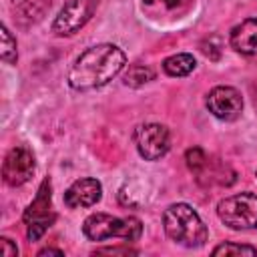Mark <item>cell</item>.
I'll list each match as a JSON object with an SVG mask.
<instances>
[{"instance_id": "6da1fadb", "label": "cell", "mask_w": 257, "mask_h": 257, "mask_svg": "<svg viewBox=\"0 0 257 257\" xmlns=\"http://www.w3.org/2000/svg\"><path fill=\"white\" fill-rule=\"evenodd\" d=\"M126 56L114 44H96L86 48L68 70V84L76 90L104 86L124 66Z\"/></svg>"}, {"instance_id": "7a4b0ae2", "label": "cell", "mask_w": 257, "mask_h": 257, "mask_svg": "<svg viewBox=\"0 0 257 257\" xmlns=\"http://www.w3.org/2000/svg\"><path fill=\"white\" fill-rule=\"evenodd\" d=\"M163 227L171 241H175L183 247H189V249H197V247L205 245L207 235H209L207 227L201 221V217L197 215V211L193 207H189L187 203H175L169 209H165Z\"/></svg>"}, {"instance_id": "3957f363", "label": "cell", "mask_w": 257, "mask_h": 257, "mask_svg": "<svg viewBox=\"0 0 257 257\" xmlns=\"http://www.w3.org/2000/svg\"><path fill=\"white\" fill-rule=\"evenodd\" d=\"M82 233L90 241H104L110 237L137 241L143 235V223L137 217H112L106 213H92L84 219Z\"/></svg>"}, {"instance_id": "277c9868", "label": "cell", "mask_w": 257, "mask_h": 257, "mask_svg": "<svg viewBox=\"0 0 257 257\" xmlns=\"http://www.w3.org/2000/svg\"><path fill=\"white\" fill-rule=\"evenodd\" d=\"M56 215L52 211V193H50V179H44L38 187L34 201L26 207L22 221L26 225V237L30 241H38L48 227L54 223Z\"/></svg>"}, {"instance_id": "5b68a950", "label": "cell", "mask_w": 257, "mask_h": 257, "mask_svg": "<svg viewBox=\"0 0 257 257\" xmlns=\"http://www.w3.org/2000/svg\"><path fill=\"white\" fill-rule=\"evenodd\" d=\"M217 215L231 229H253L257 227V195L237 193L225 197L217 205Z\"/></svg>"}, {"instance_id": "8992f818", "label": "cell", "mask_w": 257, "mask_h": 257, "mask_svg": "<svg viewBox=\"0 0 257 257\" xmlns=\"http://www.w3.org/2000/svg\"><path fill=\"white\" fill-rule=\"evenodd\" d=\"M98 0H66L52 22V32L56 36H70L78 32L92 18Z\"/></svg>"}, {"instance_id": "52a82bcc", "label": "cell", "mask_w": 257, "mask_h": 257, "mask_svg": "<svg viewBox=\"0 0 257 257\" xmlns=\"http://www.w3.org/2000/svg\"><path fill=\"white\" fill-rule=\"evenodd\" d=\"M135 145L143 159L147 161H159L167 155L171 147V135L165 124L159 122H147L139 124L135 131Z\"/></svg>"}, {"instance_id": "ba28073f", "label": "cell", "mask_w": 257, "mask_h": 257, "mask_svg": "<svg viewBox=\"0 0 257 257\" xmlns=\"http://www.w3.org/2000/svg\"><path fill=\"white\" fill-rule=\"evenodd\" d=\"M34 155L26 147H14L8 151L2 165V179L10 187H20L34 175Z\"/></svg>"}, {"instance_id": "9c48e42d", "label": "cell", "mask_w": 257, "mask_h": 257, "mask_svg": "<svg viewBox=\"0 0 257 257\" xmlns=\"http://www.w3.org/2000/svg\"><path fill=\"white\" fill-rule=\"evenodd\" d=\"M207 108L221 120H235L243 110V98L233 86H215L207 94Z\"/></svg>"}, {"instance_id": "30bf717a", "label": "cell", "mask_w": 257, "mask_h": 257, "mask_svg": "<svg viewBox=\"0 0 257 257\" xmlns=\"http://www.w3.org/2000/svg\"><path fill=\"white\" fill-rule=\"evenodd\" d=\"M100 195H102V187L96 179H90V177H84V179H78L74 181L66 193H64V203L70 207V209H78V207H92L94 203L100 201Z\"/></svg>"}, {"instance_id": "8fae6325", "label": "cell", "mask_w": 257, "mask_h": 257, "mask_svg": "<svg viewBox=\"0 0 257 257\" xmlns=\"http://www.w3.org/2000/svg\"><path fill=\"white\" fill-rule=\"evenodd\" d=\"M229 42L241 54H257V16L237 24L229 34Z\"/></svg>"}, {"instance_id": "7c38bea8", "label": "cell", "mask_w": 257, "mask_h": 257, "mask_svg": "<svg viewBox=\"0 0 257 257\" xmlns=\"http://www.w3.org/2000/svg\"><path fill=\"white\" fill-rule=\"evenodd\" d=\"M12 12L16 14V20L22 24L38 22L46 10L50 8V0H10Z\"/></svg>"}, {"instance_id": "4fadbf2b", "label": "cell", "mask_w": 257, "mask_h": 257, "mask_svg": "<svg viewBox=\"0 0 257 257\" xmlns=\"http://www.w3.org/2000/svg\"><path fill=\"white\" fill-rule=\"evenodd\" d=\"M195 66H197V62H195L193 54H187V52L173 54L163 60V68L169 76H187L195 70Z\"/></svg>"}, {"instance_id": "5bb4252c", "label": "cell", "mask_w": 257, "mask_h": 257, "mask_svg": "<svg viewBox=\"0 0 257 257\" xmlns=\"http://www.w3.org/2000/svg\"><path fill=\"white\" fill-rule=\"evenodd\" d=\"M153 78H155L153 68H149V66H145V64H133V66L124 72V76H122L124 84H126V86H133V88L143 86V84H147V82L153 80Z\"/></svg>"}, {"instance_id": "9a60e30c", "label": "cell", "mask_w": 257, "mask_h": 257, "mask_svg": "<svg viewBox=\"0 0 257 257\" xmlns=\"http://www.w3.org/2000/svg\"><path fill=\"white\" fill-rule=\"evenodd\" d=\"M0 32H2V50H0V56H2V60H4L6 64H14L16 58H18V52H16V40L12 38L10 30H8L4 24H2Z\"/></svg>"}, {"instance_id": "2e32d148", "label": "cell", "mask_w": 257, "mask_h": 257, "mask_svg": "<svg viewBox=\"0 0 257 257\" xmlns=\"http://www.w3.org/2000/svg\"><path fill=\"white\" fill-rule=\"evenodd\" d=\"M185 161H187V167H189L195 175H199V173L205 169V165L209 163V157L205 155L203 149L191 147V149H187V153H185Z\"/></svg>"}, {"instance_id": "e0dca14e", "label": "cell", "mask_w": 257, "mask_h": 257, "mask_svg": "<svg viewBox=\"0 0 257 257\" xmlns=\"http://www.w3.org/2000/svg\"><path fill=\"white\" fill-rule=\"evenodd\" d=\"M213 255H257V249L251 245L239 243H221L213 249Z\"/></svg>"}, {"instance_id": "ac0fdd59", "label": "cell", "mask_w": 257, "mask_h": 257, "mask_svg": "<svg viewBox=\"0 0 257 257\" xmlns=\"http://www.w3.org/2000/svg\"><path fill=\"white\" fill-rule=\"evenodd\" d=\"M139 251L137 249H131V247H100L94 251V255H137Z\"/></svg>"}, {"instance_id": "d6986e66", "label": "cell", "mask_w": 257, "mask_h": 257, "mask_svg": "<svg viewBox=\"0 0 257 257\" xmlns=\"http://www.w3.org/2000/svg\"><path fill=\"white\" fill-rule=\"evenodd\" d=\"M213 40H215V38L203 40V42H201V52H203L205 56H209L211 60H219V56H221V48H219V46H215V44H213Z\"/></svg>"}, {"instance_id": "ffe728a7", "label": "cell", "mask_w": 257, "mask_h": 257, "mask_svg": "<svg viewBox=\"0 0 257 257\" xmlns=\"http://www.w3.org/2000/svg\"><path fill=\"white\" fill-rule=\"evenodd\" d=\"M0 251L4 257H16L18 255V247L8 239V237H2L0 239Z\"/></svg>"}, {"instance_id": "44dd1931", "label": "cell", "mask_w": 257, "mask_h": 257, "mask_svg": "<svg viewBox=\"0 0 257 257\" xmlns=\"http://www.w3.org/2000/svg\"><path fill=\"white\" fill-rule=\"evenodd\" d=\"M44 255H64V251H60V249H52V247H46V249H40V251H38V257H44Z\"/></svg>"}, {"instance_id": "7402d4cb", "label": "cell", "mask_w": 257, "mask_h": 257, "mask_svg": "<svg viewBox=\"0 0 257 257\" xmlns=\"http://www.w3.org/2000/svg\"><path fill=\"white\" fill-rule=\"evenodd\" d=\"M163 2H165V4L169 6V8H175V6L179 4V0H163Z\"/></svg>"}, {"instance_id": "603a6c76", "label": "cell", "mask_w": 257, "mask_h": 257, "mask_svg": "<svg viewBox=\"0 0 257 257\" xmlns=\"http://www.w3.org/2000/svg\"><path fill=\"white\" fill-rule=\"evenodd\" d=\"M253 92H255V102H257V84H255V88H253Z\"/></svg>"}, {"instance_id": "cb8c5ba5", "label": "cell", "mask_w": 257, "mask_h": 257, "mask_svg": "<svg viewBox=\"0 0 257 257\" xmlns=\"http://www.w3.org/2000/svg\"><path fill=\"white\" fill-rule=\"evenodd\" d=\"M255 175H257V171H255Z\"/></svg>"}]
</instances>
